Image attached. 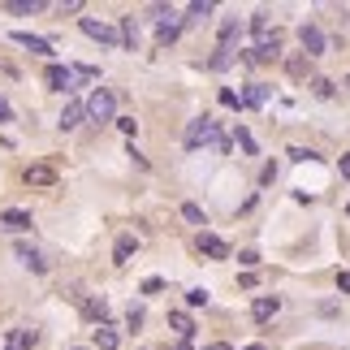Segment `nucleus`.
I'll return each mask as SVG.
<instances>
[{
	"label": "nucleus",
	"mask_w": 350,
	"mask_h": 350,
	"mask_svg": "<svg viewBox=\"0 0 350 350\" xmlns=\"http://www.w3.org/2000/svg\"><path fill=\"white\" fill-rule=\"evenodd\" d=\"M44 0H9V13H39Z\"/></svg>",
	"instance_id": "nucleus-25"
},
{
	"label": "nucleus",
	"mask_w": 350,
	"mask_h": 350,
	"mask_svg": "<svg viewBox=\"0 0 350 350\" xmlns=\"http://www.w3.org/2000/svg\"><path fill=\"white\" fill-rule=\"evenodd\" d=\"M126 325H130V329L143 325V307H130V312H126Z\"/></svg>",
	"instance_id": "nucleus-31"
},
{
	"label": "nucleus",
	"mask_w": 350,
	"mask_h": 350,
	"mask_svg": "<svg viewBox=\"0 0 350 350\" xmlns=\"http://www.w3.org/2000/svg\"><path fill=\"white\" fill-rule=\"evenodd\" d=\"M83 104H78V100H70V104H65V113H61V121H57V126L61 130H74V126H83Z\"/></svg>",
	"instance_id": "nucleus-17"
},
{
	"label": "nucleus",
	"mask_w": 350,
	"mask_h": 350,
	"mask_svg": "<svg viewBox=\"0 0 350 350\" xmlns=\"http://www.w3.org/2000/svg\"><path fill=\"white\" fill-rule=\"evenodd\" d=\"M13 44L31 48L35 57H48V52H52V44H48V39H39V35H31V31H18V35H13Z\"/></svg>",
	"instance_id": "nucleus-13"
},
{
	"label": "nucleus",
	"mask_w": 350,
	"mask_h": 350,
	"mask_svg": "<svg viewBox=\"0 0 350 350\" xmlns=\"http://www.w3.org/2000/svg\"><path fill=\"white\" fill-rule=\"evenodd\" d=\"M346 87H350V74H346Z\"/></svg>",
	"instance_id": "nucleus-44"
},
{
	"label": "nucleus",
	"mask_w": 350,
	"mask_h": 350,
	"mask_svg": "<svg viewBox=\"0 0 350 350\" xmlns=\"http://www.w3.org/2000/svg\"><path fill=\"white\" fill-rule=\"evenodd\" d=\"M199 251L212 255V260H230V247H225V238H217V234H199Z\"/></svg>",
	"instance_id": "nucleus-9"
},
{
	"label": "nucleus",
	"mask_w": 350,
	"mask_h": 350,
	"mask_svg": "<svg viewBox=\"0 0 350 350\" xmlns=\"http://www.w3.org/2000/svg\"><path fill=\"white\" fill-rule=\"evenodd\" d=\"M238 100H242V104H251V109H260V104L268 100V87H247Z\"/></svg>",
	"instance_id": "nucleus-23"
},
{
	"label": "nucleus",
	"mask_w": 350,
	"mask_h": 350,
	"mask_svg": "<svg viewBox=\"0 0 350 350\" xmlns=\"http://www.w3.org/2000/svg\"><path fill=\"white\" fill-rule=\"evenodd\" d=\"M208 143H221L217 121H212V117H195L191 126H186V147H191V152H199V147H208Z\"/></svg>",
	"instance_id": "nucleus-2"
},
{
	"label": "nucleus",
	"mask_w": 350,
	"mask_h": 350,
	"mask_svg": "<svg viewBox=\"0 0 350 350\" xmlns=\"http://www.w3.org/2000/svg\"><path fill=\"white\" fill-rule=\"evenodd\" d=\"M18 260L31 268V273H48V260H44V251H35V247H26V242H18Z\"/></svg>",
	"instance_id": "nucleus-10"
},
{
	"label": "nucleus",
	"mask_w": 350,
	"mask_h": 350,
	"mask_svg": "<svg viewBox=\"0 0 350 350\" xmlns=\"http://www.w3.org/2000/svg\"><path fill=\"white\" fill-rule=\"evenodd\" d=\"M312 87H316V96H325V100L333 96V83H329V78H316V83H312Z\"/></svg>",
	"instance_id": "nucleus-32"
},
{
	"label": "nucleus",
	"mask_w": 350,
	"mask_h": 350,
	"mask_svg": "<svg viewBox=\"0 0 350 350\" xmlns=\"http://www.w3.org/2000/svg\"><path fill=\"white\" fill-rule=\"evenodd\" d=\"M299 44H303V52H307V61H312V57H325L329 39H325V31H320L316 22H303V26H299Z\"/></svg>",
	"instance_id": "nucleus-4"
},
{
	"label": "nucleus",
	"mask_w": 350,
	"mask_h": 350,
	"mask_svg": "<svg viewBox=\"0 0 350 350\" xmlns=\"http://www.w3.org/2000/svg\"><path fill=\"white\" fill-rule=\"evenodd\" d=\"M182 217L191 221V225H199V230L208 225V217H204V208H199V204H182Z\"/></svg>",
	"instance_id": "nucleus-24"
},
{
	"label": "nucleus",
	"mask_w": 350,
	"mask_h": 350,
	"mask_svg": "<svg viewBox=\"0 0 350 350\" xmlns=\"http://www.w3.org/2000/svg\"><path fill=\"white\" fill-rule=\"evenodd\" d=\"M117 342H121V338H117L113 325H100V329H96V350H117Z\"/></svg>",
	"instance_id": "nucleus-21"
},
{
	"label": "nucleus",
	"mask_w": 350,
	"mask_h": 350,
	"mask_svg": "<svg viewBox=\"0 0 350 350\" xmlns=\"http://www.w3.org/2000/svg\"><path fill=\"white\" fill-rule=\"evenodd\" d=\"M169 350H191V342H173V346H169Z\"/></svg>",
	"instance_id": "nucleus-41"
},
{
	"label": "nucleus",
	"mask_w": 350,
	"mask_h": 350,
	"mask_svg": "<svg viewBox=\"0 0 350 350\" xmlns=\"http://www.w3.org/2000/svg\"><path fill=\"white\" fill-rule=\"evenodd\" d=\"M290 156H294V160H316L312 147H290Z\"/></svg>",
	"instance_id": "nucleus-33"
},
{
	"label": "nucleus",
	"mask_w": 350,
	"mask_h": 350,
	"mask_svg": "<svg viewBox=\"0 0 350 350\" xmlns=\"http://www.w3.org/2000/svg\"><path fill=\"white\" fill-rule=\"evenodd\" d=\"M204 350H234L230 342H212V346H204Z\"/></svg>",
	"instance_id": "nucleus-40"
},
{
	"label": "nucleus",
	"mask_w": 350,
	"mask_h": 350,
	"mask_svg": "<svg viewBox=\"0 0 350 350\" xmlns=\"http://www.w3.org/2000/svg\"><path fill=\"white\" fill-rule=\"evenodd\" d=\"M281 57V35L273 31V35H255V48H251V61H277Z\"/></svg>",
	"instance_id": "nucleus-6"
},
{
	"label": "nucleus",
	"mask_w": 350,
	"mask_h": 350,
	"mask_svg": "<svg viewBox=\"0 0 350 350\" xmlns=\"http://www.w3.org/2000/svg\"><path fill=\"white\" fill-rule=\"evenodd\" d=\"M156 13H160V22H156V39H160V44H173V39L182 35V18H178L173 9H156Z\"/></svg>",
	"instance_id": "nucleus-8"
},
{
	"label": "nucleus",
	"mask_w": 350,
	"mask_h": 350,
	"mask_svg": "<svg viewBox=\"0 0 350 350\" xmlns=\"http://www.w3.org/2000/svg\"><path fill=\"white\" fill-rule=\"evenodd\" d=\"M121 48H134V44H139V22H134V18H121Z\"/></svg>",
	"instance_id": "nucleus-22"
},
{
	"label": "nucleus",
	"mask_w": 350,
	"mask_h": 350,
	"mask_svg": "<svg viewBox=\"0 0 350 350\" xmlns=\"http://www.w3.org/2000/svg\"><path fill=\"white\" fill-rule=\"evenodd\" d=\"M238 264H247V268H255V264H260V255H255V251H242V255H238Z\"/></svg>",
	"instance_id": "nucleus-35"
},
{
	"label": "nucleus",
	"mask_w": 350,
	"mask_h": 350,
	"mask_svg": "<svg viewBox=\"0 0 350 350\" xmlns=\"http://www.w3.org/2000/svg\"><path fill=\"white\" fill-rule=\"evenodd\" d=\"M238 147H242V152H247V156H255V139H251L247 130H238Z\"/></svg>",
	"instance_id": "nucleus-28"
},
{
	"label": "nucleus",
	"mask_w": 350,
	"mask_h": 350,
	"mask_svg": "<svg viewBox=\"0 0 350 350\" xmlns=\"http://www.w3.org/2000/svg\"><path fill=\"white\" fill-rule=\"evenodd\" d=\"M156 290H165V281H160V277H147L143 281V294H156Z\"/></svg>",
	"instance_id": "nucleus-34"
},
{
	"label": "nucleus",
	"mask_w": 350,
	"mask_h": 350,
	"mask_svg": "<svg viewBox=\"0 0 350 350\" xmlns=\"http://www.w3.org/2000/svg\"><path fill=\"white\" fill-rule=\"evenodd\" d=\"M9 117H13V109H9V100L0 96V121H9Z\"/></svg>",
	"instance_id": "nucleus-37"
},
{
	"label": "nucleus",
	"mask_w": 350,
	"mask_h": 350,
	"mask_svg": "<svg viewBox=\"0 0 350 350\" xmlns=\"http://www.w3.org/2000/svg\"><path fill=\"white\" fill-rule=\"evenodd\" d=\"M247 350H268V346H260V342H251V346H247Z\"/></svg>",
	"instance_id": "nucleus-42"
},
{
	"label": "nucleus",
	"mask_w": 350,
	"mask_h": 350,
	"mask_svg": "<svg viewBox=\"0 0 350 350\" xmlns=\"http://www.w3.org/2000/svg\"><path fill=\"white\" fill-rule=\"evenodd\" d=\"M234 52H238V44H221L217 57L208 61V70H230V65H234Z\"/></svg>",
	"instance_id": "nucleus-19"
},
{
	"label": "nucleus",
	"mask_w": 350,
	"mask_h": 350,
	"mask_svg": "<svg viewBox=\"0 0 350 350\" xmlns=\"http://www.w3.org/2000/svg\"><path fill=\"white\" fill-rule=\"evenodd\" d=\"M44 83L52 87V91H78V83H83V70L78 65H48V74H44Z\"/></svg>",
	"instance_id": "nucleus-3"
},
{
	"label": "nucleus",
	"mask_w": 350,
	"mask_h": 350,
	"mask_svg": "<svg viewBox=\"0 0 350 350\" xmlns=\"http://www.w3.org/2000/svg\"><path fill=\"white\" fill-rule=\"evenodd\" d=\"M169 325L178 329V342H191L195 338V320L186 316V312H169Z\"/></svg>",
	"instance_id": "nucleus-14"
},
{
	"label": "nucleus",
	"mask_w": 350,
	"mask_h": 350,
	"mask_svg": "<svg viewBox=\"0 0 350 350\" xmlns=\"http://www.w3.org/2000/svg\"><path fill=\"white\" fill-rule=\"evenodd\" d=\"M186 303H191V307H208V290H204V286L186 290Z\"/></svg>",
	"instance_id": "nucleus-27"
},
{
	"label": "nucleus",
	"mask_w": 350,
	"mask_h": 350,
	"mask_svg": "<svg viewBox=\"0 0 350 350\" xmlns=\"http://www.w3.org/2000/svg\"><path fill=\"white\" fill-rule=\"evenodd\" d=\"M212 13H217V5H212V0H195V5L186 9V26H204Z\"/></svg>",
	"instance_id": "nucleus-12"
},
{
	"label": "nucleus",
	"mask_w": 350,
	"mask_h": 350,
	"mask_svg": "<svg viewBox=\"0 0 350 350\" xmlns=\"http://www.w3.org/2000/svg\"><path fill=\"white\" fill-rule=\"evenodd\" d=\"M39 342V333L35 329H13L9 333V342H5V350H26V346H35Z\"/></svg>",
	"instance_id": "nucleus-16"
},
{
	"label": "nucleus",
	"mask_w": 350,
	"mask_h": 350,
	"mask_svg": "<svg viewBox=\"0 0 350 350\" xmlns=\"http://www.w3.org/2000/svg\"><path fill=\"white\" fill-rule=\"evenodd\" d=\"M277 312H281V299H268V294H264V299H255V307H251V316L260 320V325H264V320H273Z\"/></svg>",
	"instance_id": "nucleus-15"
},
{
	"label": "nucleus",
	"mask_w": 350,
	"mask_h": 350,
	"mask_svg": "<svg viewBox=\"0 0 350 350\" xmlns=\"http://www.w3.org/2000/svg\"><path fill=\"white\" fill-rule=\"evenodd\" d=\"M251 31H255V35L268 31V13H255V18H251Z\"/></svg>",
	"instance_id": "nucleus-29"
},
{
	"label": "nucleus",
	"mask_w": 350,
	"mask_h": 350,
	"mask_svg": "<svg viewBox=\"0 0 350 350\" xmlns=\"http://www.w3.org/2000/svg\"><path fill=\"white\" fill-rule=\"evenodd\" d=\"M221 44H238V18L221 22Z\"/></svg>",
	"instance_id": "nucleus-26"
},
{
	"label": "nucleus",
	"mask_w": 350,
	"mask_h": 350,
	"mask_svg": "<svg viewBox=\"0 0 350 350\" xmlns=\"http://www.w3.org/2000/svg\"><path fill=\"white\" fill-rule=\"evenodd\" d=\"M134 247H139V242H134L130 234H121V238H117V247H113V264H130Z\"/></svg>",
	"instance_id": "nucleus-20"
},
{
	"label": "nucleus",
	"mask_w": 350,
	"mask_h": 350,
	"mask_svg": "<svg viewBox=\"0 0 350 350\" xmlns=\"http://www.w3.org/2000/svg\"><path fill=\"white\" fill-rule=\"evenodd\" d=\"M31 212H22V208H5L0 212V234H26L31 230Z\"/></svg>",
	"instance_id": "nucleus-7"
},
{
	"label": "nucleus",
	"mask_w": 350,
	"mask_h": 350,
	"mask_svg": "<svg viewBox=\"0 0 350 350\" xmlns=\"http://www.w3.org/2000/svg\"><path fill=\"white\" fill-rule=\"evenodd\" d=\"M338 169H342V178H350V152L342 156V165H338Z\"/></svg>",
	"instance_id": "nucleus-39"
},
{
	"label": "nucleus",
	"mask_w": 350,
	"mask_h": 350,
	"mask_svg": "<svg viewBox=\"0 0 350 350\" xmlns=\"http://www.w3.org/2000/svg\"><path fill=\"white\" fill-rule=\"evenodd\" d=\"M290 74H307V57H294L290 61Z\"/></svg>",
	"instance_id": "nucleus-36"
},
{
	"label": "nucleus",
	"mask_w": 350,
	"mask_h": 350,
	"mask_svg": "<svg viewBox=\"0 0 350 350\" xmlns=\"http://www.w3.org/2000/svg\"><path fill=\"white\" fill-rule=\"evenodd\" d=\"M78 26H83V35H87V39H96V44H104V48H117V44H121L117 31H113L109 22H100V18H83Z\"/></svg>",
	"instance_id": "nucleus-5"
},
{
	"label": "nucleus",
	"mask_w": 350,
	"mask_h": 350,
	"mask_svg": "<svg viewBox=\"0 0 350 350\" xmlns=\"http://www.w3.org/2000/svg\"><path fill=\"white\" fill-rule=\"evenodd\" d=\"M74 350H87V346H74Z\"/></svg>",
	"instance_id": "nucleus-43"
},
{
	"label": "nucleus",
	"mask_w": 350,
	"mask_h": 350,
	"mask_svg": "<svg viewBox=\"0 0 350 350\" xmlns=\"http://www.w3.org/2000/svg\"><path fill=\"white\" fill-rule=\"evenodd\" d=\"M83 117L96 121V126H104V121H117V91L113 87H96L83 104Z\"/></svg>",
	"instance_id": "nucleus-1"
},
{
	"label": "nucleus",
	"mask_w": 350,
	"mask_h": 350,
	"mask_svg": "<svg viewBox=\"0 0 350 350\" xmlns=\"http://www.w3.org/2000/svg\"><path fill=\"white\" fill-rule=\"evenodd\" d=\"M221 104H225V109H238L242 100H238V91H230V87H225V91H221Z\"/></svg>",
	"instance_id": "nucleus-30"
},
{
	"label": "nucleus",
	"mask_w": 350,
	"mask_h": 350,
	"mask_svg": "<svg viewBox=\"0 0 350 350\" xmlns=\"http://www.w3.org/2000/svg\"><path fill=\"white\" fill-rule=\"evenodd\" d=\"M26 186H57V169H48V165H31L22 173Z\"/></svg>",
	"instance_id": "nucleus-11"
},
{
	"label": "nucleus",
	"mask_w": 350,
	"mask_h": 350,
	"mask_svg": "<svg viewBox=\"0 0 350 350\" xmlns=\"http://www.w3.org/2000/svg\"><path fill=\"white\" fill-rule=\"evenodd\" d=\"M338 290H346V294H350V273H338Z\"/></svg>",
	"instance_id": "nucleus-38"
},
{
	"label": "nucleus",
	"mask_w": 350,
	"mask_h": 350,
	"mask_svg": "<svg viewBox=\"0 0 350 350\" xmlns=\"http://www.w3.org/2000/svg\"><path fill=\"white\" fill-rule=\"evenodd\" d=\"M83 312H87V320H96V325H109V303L104 299H83Z\"/></svg>",
	"instance_id": "nucleus-18"
}]
</instances>
